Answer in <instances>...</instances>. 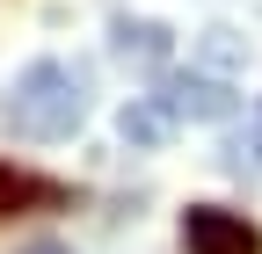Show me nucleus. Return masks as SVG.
<instances>
[{"instance_id":"obj_5","label":"nucleus","mask_w":262,"mask_h":254,"mask_svg":"<svg viewBox=\"0 0 262 254\" xmlns=\"http://www.w3.org/2000/svg\"><path fill=\"white\" fill-rule=\"evenodd\" d=\"M117 58L160 66V58H168V29H160V22H117Z\"/></svg>"},{"instance_id":"obj_7","label":"nucleus","mask_w":262,"mask_h":254,"mask_svg":"<svg viewBox=\"0 0 262 254\" xmlns=\"http://www.w3.org/2000/svg\"><path fill=\"white\" fill-rule=\"evenodd\" d=\"M22 254H73V247H66V240H29Z\"/></svg>"},{"instance_id":"obj_3","label":"nucleus","mask_w":262,"mask_h":254,"mask_svg":"<svg viewBox=\"0 0 262 254\" xmlns=\"http://www.w3.org/2000/svg\"><path fill=\"white\" fill-rule=\"evenodd\" d=\"M160 102H168L175 123H219V116H233L241 94L226 80H211V73H168L160 80Z\"/></svg>"},{"instance_id":"obj_6","label":"nucleus","mask_w":262,"mask_h":254,"mask_svg":"<svg viewBox=\"0 0 262 254\" xmlns=\"http://www.w3.org/2000/svg\"><path fill=\"white\" fill-rule=\"evenodd\" d=\"M58 196H66L58 182H37V174L0 167V211H22V204H58Z\"/></svg>"},{"instance_id":"obj_2","label":"nucleus","mask_w":262,"mask_h":254,"mask_svg":"<svg viewBox=\"0 0 262 254\" xmlns=\"http://www.w3.org/2000/svg\"><path fill=\"white\" fill-rule=\"evenodd\" d=\"M182 247H189V254H262V233L248 225L241 211L189 204V211H182Z\"/></svg>"},{"instance_id":"obj_4","label":"nucleus","mask_w":262,"mask_h":254,"mask_svg":"<svg viewBox=\"0 0 262 254\" xmlns=\"http://www.w3.org/2000/svg\"><path fill=\"white\" fill-rule=\"evenodd\" d=\"M117 131H124V145H168V131H175V116H168V102H124V116H117Z\"/></svg>"},{"instance_id":"obj_1","label":"nucleus","mask_w":262,"mask_h":254,"mask_svg":"<svg viewBox=\"0 0 262 254\" xmlns=\"http://www.w3.org/2000/svg\"><path fill=\"white\" fill-rule=\"evenodd\" d=\"M88 123V66H66V58H37V66L15 73V94H8V131L15 138H73Z\"/></svg>"}]
</instances>
